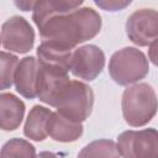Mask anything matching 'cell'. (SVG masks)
Segmentation results:
<instances>
[{
  "instance_id": "obj_19",
  "label": "cell",
  "mask_w": 158,
  "mask_h": 158,
  "mask_svg": "<svg viewBox=\"0 0 158 158\" xmlns=\"http://www.w3.org/2000/svg\"><path fill=\"white\" fill-rule=\"evenodd\" d=\"M149 47V58H151V60L153 62V64H156L157 63V60H156V51H157V41L156 42H153L151 46H148Z\"/></svg>"
},
{
  "instance_id": "obj_17",
  "label": "cell",
  "mask_w": 158,
  "mask_h": 158,
  "mask_svg": "<svg viewBox=\"0 0 158 158\" xmlns=\"http://www.w3.org/2000/svg\"><path fill=\"white\" fill-rule=\"evenodd\" d=\"M19 58L7 52H0V90L9 89L14 83V75Z\"/></svg>"
},
{
  "instance_id": "obj_18",
  "label": "cell",
  "mask_w": 158,
  "mask_h": 158,
  "mask_svg": "<svg viewBox=\"0 0 158 158\" xmlns=\"http://www.w3.org/2000/svg\"><path fill=\"white\" fill-rule=\"evenodd\" d=\"M95 4L107 11H117L131 4V1H95Z\"/></svg>"
},
{
  "instance_id": "obj_11",
  "label": "cell",
  "mask_w": 158,
  "mask_h": 158,
  "mask_svg": "<svg viewBox=\"0 0 158 158\" xmlns=\"http://www.w3.org/2000/svg\"><path fill=\"white\" fill-rule=\"evenodd\" d=\"M47 135L57 142H74L83 135V125L70 121L59 112H52L47 121Z\"/></svg>"
},
{
  "instance_id": "obj_4",
  "label": "cell",
  "mask_w": 158,
  "mask_h": 158,
  "mask_svg": "<svg viewBox=\"0 0 158 158\" xmlns=\"http://www.w3.org/2000/svg\"><path fill=\"white\" fill-rule=\"evenodd\" d=\"M94 93L89 85L79 80H70L59 94L54 107L57 112L74 122H83L91 114Z\"/></svg>"
},
{
  "instance_id": "obj_2",
  "label": "cell",
  "mask_w": 158,
  "mask_h": 158,
  "mask_svg": "<svg viewBox=\"0 0 158 158\" xmlns=\"http://www.w3.org/2000/svg\"><path fill=\"white\" fill-rule=\"evenodd\" d=\"M125 121L132 127L147 125L157 112V95L147 83H137L128 86L121 100Z\"/></svg>"
},
{
  "instance_id": "obj_22",
  "label": "cell",
  "mask_w": 158,
  "mask_h": 158,
  "mask_svg": "<svg viewBox=\"0 0 158 158\" xmlns=\"http://www.w3.org/2000/svg\"><path fill=\"white\" fill-rule=\"evenodd\" d=\"M0 42H1V38H0Z\"/></svg>"
},
{
  "instance_id": "obj_15",
  "label": "cell",
  "mask_w": 158,
  "mask_h": 158,
  "mask_svg": "<svg viewBox=\"0 0 158 158\" xmlns=\"http://www.w3.org/2000/svg\"><path fill=\"white\" fill-rule=\"evenodd\" d=\"M77 158H120V154L112 139H96L81 148Z\"/></svg>"
},
{
  "instance_id": "obj_13",
  "label": "cell",
  "mask_w": 158,
  "mask_h": 158,
  "mask_svg": "<svg viewBox=\"0 0 158 158\" xmlns=\"http://www.w3.org/2000/svg\"><path fill=\"white\" fill-rule=\"evenodd\" d=\"M72 53V49L60 47L52 42L42 41L37 48V62L40 64L58 67L69 72Z\"/></svg>"
},
{
  "instance_id": "obj_14",
  "label": "cell",
  "mask_w": 158,
  "mask_h": 158,
  "mask_svg": "<svg viewBox=\"0 0 158 158\" xmlns=\"http://www.w3.org/2000/svg\"><path fill=\"white\" fill-rule=\"evenodd\" d=\"M52 111L44 106L41 105H35L26 118L25 127H23V133L27 138L41 142L47 138V121L51 116Z\"/></svg>"
},
{
  "instance_id": "obj_7",
  "label": "cell",
  "mask_w": 158,
  "mask_h": 158,
  "mask_svg": "<svg viewBox=\"0 0 158 158\" xmlns=\"http://www.w3.org/2000/svg\"><path fill=\"white\" fill-rule=\"evenodd\" d=\"M69 81L70 79L67 70L58 67L38 63L36 78V96L42 102L49 106H54L59 94Z\"/></svg>"
},
{
  "instance_id": "obj_5",
  "label": "cell",
  "mask_w": 158,
  "mask_h": 158,
  "mask_svg": "<svg viewBox=\"0 0 158 158\" xmlns=\"http://www.w3.org/2000/svg\"><path fill=\"white\" fill-rule=\"evenodd\" d=\"M116 147L122 158H158V132L156 128L125 131Z\"/></svg>"
},
{
  "instance_id": "obj_9",
  "label": "cell",
  "mask_w": 158,
  "mask_h": 158,
  "mask_svg": "<svg viewBox=\"0 0 158 158\" xmlns=\"http://www.w3.org/2000/svg\"><path fill=\"white\" fill-rule=\"evenodd\" d=\"M105 54L101 48L94 44H85L72 53L70 72L74 77L91 81L104 69Z\"/></svg>"
},
{
  "instance_id": "obj_16",
  "label": "cell",
  "mask_w": 158,
  "mask_h": 158,
  "mask_svg": "<svg viewBox=\"0 0 158 158\" xmlns=\"http://www.w3.org/2000/svg\"><path fill=\"white\" fill-rule=\"evenodd\" d=\"M0 158H36V148L26 139L11 138L1 147Z\"/></svg>"
},
{
  "instance_id": "obj_20",
  "label": "cell",
  "mask_w": 158,
  "mask_h": 158,
  "mask_svg": "<svg viewBox=\"0 0 158 158\" xmlns=\"http://www.w3.org/2000/svg\"><path fill=\"white\" fill-rule=\"evenodd\" d=\"M16 5L17 6H20V7H23V11H27L28 9H33V5H35V1H27V2H16Z\"/></svg>"
},
{
  "instance_id": "obj_10",
  "label": "cell",
  "mask_w": 158,
  "mask_h": 158,
  "mask_svg": "<svg viewBox=\"0 0 158 158\" xmlns=\"http://www.w3.org/2000/svg\"><path fill=\"white\" fill-rule=\"evenodd\" d=\"M37 59L32 56L22 58L15 70L14 83L16 91L26 99L36 98V78H37Z\"/></svg>"
},
{
  "instance_id": "obj_8",
  "label": "cell",
  "mask_w": 158,
  "mask_h": 158,
  "mask_svg": "<svg viewBox=\"0 0 158 158\" xmlns=\"http://www.w3.org/2000/svg\"><path fill=\"white\" fill-rule=\"evenodd\" d=\"M1 42L5 49L23 54L33 47L35 31L26 19L12 16L1 26Z\"/></svg>"
},
{
  "instance_id": "obj_6",
  "label": "cell",
  "mask_w": 158,
  "mask_h": 158,
  "mask_svg": "<svg viewBox=\"0 0 158 158\" xmlns=\"http://www.w3.org/2000/svg\"><path fill=\"white\" fill-rule=\"evenodd\" d=\"M126 33L135 44L151 46L158 37V12L153 9L136 10L126 21Z\"/></svg>"
},
{
  "instance_id": "obj_12",
  "label": "cell",
  "mask_w": 158,
  "mask_h": 158,
  "mask_svg": "<svg viewBox=\"0 0 158 158\" xmlns=\"http://www.w3.org/2000/svg\"><path fill=\"white\" fill-rule=\"evenodd\" d=\"M25 104L11 93L0 94V128L2 131L16 130L23 118Z\"/></svg>"
},
{
  "instance_id": "obj_21",
  "label": "cell",
  "mask_w": 158,
  "mask_h": 158,
  "mask_svg": "<svg viewBox=\"0 0 158 158\" xmlns=\"http://www.w3.org/2000/svg\"><path fill=\"white\" fill-rule=\"evenodd\" d=\"M36 158H58L54 153L52 152H48V151H44V152H41Z\"/></svg>"
},
{
  "instance_id": "obj_1",
  "label": "cell",
  "mask_w": 158,
  "mask_h": 158,
  "mask_svg": "<svg viewBox=\"0 0 158 158\" xmlns=\"http://www.w3.org/2000/svg\"><path fill=\"white\" fill-rule=\"evenodd\" d=\"M79 1H35L32 20L40 30L42 41L74 49L77 44L95 37L101 28V16Z\"/></svg>"
},
{
  "instance_id": "obj_3",
  "label": "cell",
  "mask_w": 158,
  "mask_h": 158,
  "mask_svg": "<svg viewBox=\"0 0 158 158\" xmlns=\"http://www.w3.org/2000/svg\"><path fill=\"white\" fill-rule=\"evenodd\" d=\"M149 72L144 53L135 47H125L115 52L109 62V73L118 85H130L143 79Z\"/></svg>"
}]
</instances>
